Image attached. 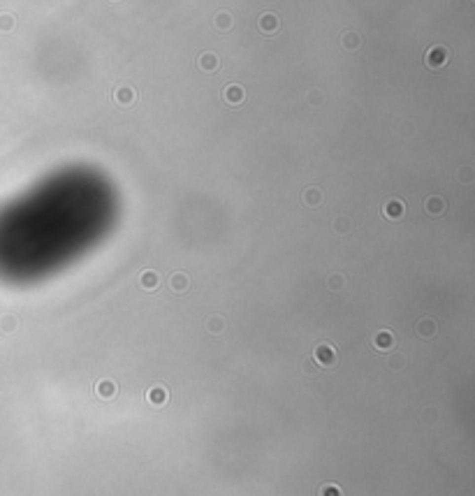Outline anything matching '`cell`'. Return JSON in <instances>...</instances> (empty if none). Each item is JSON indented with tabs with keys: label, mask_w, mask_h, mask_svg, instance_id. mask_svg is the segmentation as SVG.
I'll return each mask as SVG.
<instances>
[{
	"label": "cell",
	"mask_w": 475,
	"mask_h": 496,
	"mask_svg": "<svg viewBox=\"0 0 475 496\" xmlns=\"http://www.w3.org/2000/svg\"><path fill=\"white\" fill-rule=\"evenodd\" d=\"M447 61H450V51H447V46H443V44L429 46L427 54H424V63H427V68H431V70L445 68Z\"/></svg>",
	"instance_id": "6da1fadb"
},
{
	"label": "cell",
	"mask_w": 475,
	"mask_h": 496,
	"mask_svg": "<svg viewBox=\"0 0 475 496\" xmlns=\"http://www.w3.org/2000/svg\"><path fill=\"white\" fill-rule=\"evenodd\" d=\"M313 359L320 367H331V364L336 362V350H334L329 343H320V345H315Z\"/></svg>",
	"instance_id": "7a4b0ae2"
},
{
	"label": "cell",
	"mask_w": 475,
	"mask_h": 496,
	"mask_svg": "<svg viewBox=\"0 0 475 496\" xmlns=\"http://www.w3.org/2000/svg\"><path fill=\"white\" fill-rule=\"evenodd\" d=\"M403 214H406V204H403L401 199H397V197L385 199L383 216H387L390 221H401V218H403Z\"/></svg>",
	"instance_id": "3957f363"
},
{
	"label": "cell",
	"mask_w": 475,
	"mask_h": 496,
	"mask_svg": "<svg viewBox=\"0 0 475 496\" xmlns=\"http://www.w3.org/2000/svg\"><path fill=\"white\" fill-rule=\"evenodd\" d=\"M257 26H260V31L264 33V35H274V33L278 31V26H281V21H278V16L274 14V12H264V14L260 16V21H257Z\"/></svg>",
	"instance_id": "277c9868"
},
{
	"label": "cell",
	"mask_w": 475,
	"mask_h": 496,
	"mask_svg": "<svg viewBox=\"0 0 475 496\" xmlns=\"http://www.w3.org/2000/svg\"><path fill=\"white\" fill-rule=\"evenodd\" d=\"M222 95H225V102H227V105H241V102L246 100V91H244V88H241L239 84L225 86Z\"/></svg>",
	"instance_id": "5b68a950"
},
{
	"label": "cell",
	"mask_w": 475,
	"mask_h": 496,
	"mask_svg": "<svg viewBox=\"0 0 475 496\" xmlns=\"http://www.w3.org/2000/svg\"><path fill=\"white\" fill-rule=\"evenodd\" d=\"M197 65H199V70H204V72H216V70L220 68V61H218V56L216 54L204 51V54L197 56Z\"/></svg>",
	"instance_id": "8992f818"
},
{
	"label": "cell",
	"mask_w": 475,
	"mask_h": 496,
	"mask_svg": "<svg viewBox=\"0 0 475 496\" xmlns=\"http://www.w3.org/2000/svg\"><path fill=\"white\" fill-rule=\"evenodd\" d=\"M146 399H148V404H151V406H165V404H167V399H169V392H167V387L155 385V387L148 389Z\"/></svg>",
	"instance_id": "52a82bcc"
},
{
	"label": "cell",
	"mask_w": 475,
	"mask_h": 496,
	"mask_svg": "<svg viewBox=\"0 0 475 496\" xmlns=\"http://www.w3.org/2000/svg\"><path fill=\"white\" fill-rule=\"evenodd\" d=\"M424 211L429 216H440L445 211V199L438 197V195H429L424 199Z\"/></svg>",
	"instance_id": "ba28073f"
},
{
	"label": "cell",
	"mask_w": 475,
	"mask_h": 496,
	"mask_svg": "<svg viewBox=\"0 0 475 496\" xmlns=\"http://www.w3.org/2000/svg\"><path fill=\"white\" fill-rule=\"evenodd\" d=\"M373 345H376L378 350H392V348H394V334H392L390 329L378 332V334L373 336Z\"/></svg>",
	"instance_id": "9c48e42d"
},
{
	"label": "cell",
	"mask_w": 475,
	"mask_h": 496,
	"mask_svg": "<svg viewBox=\"0 0 475 496\" xmlns=\"http://www.w3.org/2000/svg\"><path fill=\"white\" fill-rule=\"evenodd\" d=\"M114 98L118 105H123V107H130L132 102H135V88L132 86H118L114 93Z\"/></svg>",
	"instance_id": "30bf717a"
},
{
	"label": "cell",
	"mask_w": 475,
	"mask_h": 496,
	"mask_svg": "<svg viewBox=\"0 0 475 496\" xmlns=\"http://www.w3.org/2000/svg\"><path fill=\"white\" fill-rule=\"evenodd\" d=\"M95 392H98L100 399H114L116 397V382L105 378V381H100L98 385H95Z\"/></svg>",
	"instance_id": "8fae6325"
},
{
	"label": "cell",
	"mask_w": 475,
	"mask_h": 496,
	"mask_svg": "<svg viewBox=\"0 0 475 496\" xmlns=\"http://www.w3.org/2000/svg\"><path fill=\"white\" fill-rule=\"evenodd\" d=\"M139 283H142V288H144V290H155V288L160 285V276L155 274L153 269H146V271H142V278H139Z\"/></svg>",
	"instance_id": "7c38bea8"
},
{
	"label": "cell",
	"mask_w": 475,
	"mask_h": 496,
	"mask_svg": "<svg viewBox=\"0 0 475 496\" xmlns=\"http://www.w3.org/2000/svg\"><path fill=\"white\" fill-rule=\"evenodd\" d=\"M415 329H417V334H420V336H424V339H431V336L436 334V322L427 318V320L417 322V327H415Z\"/></svg>",
	"instance_id": "4fadbf2b"
},
{
	"label": "cell",
	"mask_w": 475,
	"mask_h": 496,
	"mask_svg": "<svg viewBox=\"0 0 475 496\" xmlns=\"http://www.w3.org/2000/svg\"><path fill=\"white\" fill-rule=\"evenodd\" d=\"M214 23H216V28H218V31L227 33L232 28V14H230V12H218V14H216V19H214Z\"/></svg>",
	"instance_id": "5bb4252c"
},
{
	"label": "cell",
	"mask_w": 475,
	"mask_h": 496,
	"mask_svg": "<svg viewBox=\"0 0 475 496\" xmlns=\"http://www.w3.org/2000/svg\"><path fill=\"white\" fill-rule=\"evenodd\" d=\"M341 42H343V49H348V51H357V49H360V44H362V38L357 35V33L350 31V33H345Z\"/></svg>",
	"instance_id": "9a60e30c"
},
{
	"label": "cell",
	"mask_w": 475,
	"mask_h": 496,
	"mask_svg": "<svg viewBox=\"0 0 475 496\" xmlns=\"http://www.w3.org/2000/svg\"><path fill=\"white\" fill-rule=\"evenodd\" d=\"M188 276L185 274H174L172 276V281H169V285H172V290L174 292H185L188 290Z\"/></svg>",
	"instance_id": "2e32d148"
},
{
	"label": "cell",
	"mask_w": 475,
	"mask_h": 496,
	"mask_svg": "<svg viewBox=\"0 0 475 496\" xmlns=\"http://www.w3.org/2000/svg\"><path fill=\"white\" fill-rule=\"evenodd\" d=\"M304 202H306L308 206H320L322 192L318 191V188H306V191H304Z\"/></svg>",
	"instance_id": "e0dca14e"
},
{
	"label": "cell",
	"mask_w": 475,
	"mask_h": 496,
	"mask_svg": "<svg viewBox=\"0 0 475 496\" xmlns=\"http://www.w3.org/2000/svg\"><path fill=\"white\" fill-rule=\"evenodd\" d=\"M327 285H329L331 290H341V288L345 285V278L341 274H331L329 278H327Z\"/></svg>",
	"instance_id": "ac0fdd59"
},
{
	"label": "cell",
	"mask_w": 475,
	"mask_h": 496,
	"mask_svg": "<svg viewBox=\"0 0 475 496\" xmlns=\"http://www.w3.org/2000/svg\"><path fill=\"white\" fill-rule=\"evenodd\" d=\"M14 28V16L12 14H0V31L7 33Z\"/></svg>",
	"instance_id": "d6986e66"
},
{
	"label": "cell",
	"mask_w": 475,
	"mask_h": 496,
	"mask_svg": "<svg viewBox=\"0 0 475 496\" xmlns=\"http://www.w3.org/2000/svg\"><path fill=\"white\" fill-rule=\"evenodd\" d=\"M457 179H459L461 184H473V167H461Z\"/></svg>",
	"instance_id": "ffe728a7"
},
{
	"label": "cell",
	"mask_w": 475,
	"mask_h": 496,
	"mask_svg": "<svg viewBox=\"0 0 475 496\" xmlns=\"http://www.w3.org/2000/svg\"><path fill=\"white\" fill-rule=\"evenodd\" d=\"M222 327H225V325H222V318H211V320H209V332H211V334H220Z\"/></svg>",
	"instance_id": "44dd1931"
},
{
	"label": "cell",
	"mask_w": 475,
	"mask_h": 496,
	"mask_svg": "<svg viewBox=\"0 0 475 496\" xmlns=\"http://www.w3.org/2000/svg\"><path fill=\"white\" fill-rule=\"evenodd\" d=\"M320 496H341V489H338L336 485H325V487L320 489Z\"/></svg>",
	"instance_id": "7402d4cb"
},
{
	"label": "cell",
	"mask_w": 475,
	"mask_h": 496,
	"mask_svg": "<svg viewBox=\"0 0 475 496\" xmlns=\"http://www.w3.org/2000/svg\"><path fill=\"white\" fill-rule=\"evenodd\" d=\"M14 327H16L14 318H2V329H5V332H9V329H14Z\"/></svg>",
	"instance_id": "603a6c76"
},
{
	"label": "cell",
	"mask_w": 475,
	"mask_h": 496,
	"mask_svg": "<svg viewBox=\"0 0 475 496\" xmlns=\"http://www.w3.org/2000/svg\"><path fill=\"white\" fill-rule=\"evenodd\" d=\"M348 228H350V225H348V223H343V221H336V229H338V232H348Z\"/></svg>",
	"instance_id": "cb8c5ba5"
},
{
	"label": "cell",
	"mask_w": 475,
	"mask_h": 496,
	"mask_svg": "<svg viewBox=\"0 0 475 496\" xmlns=\"http://www.w3.org/2000/svg\"><path fill=\"white\" fill-rule=\"evenodd\" d=\"M111 2H118V0H111Z\"/></svg>",
	"instance_id": "d4e9b609"
}]
</instances>
